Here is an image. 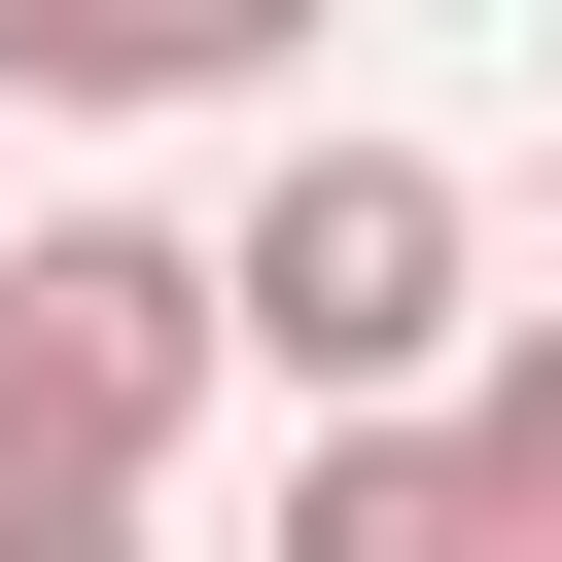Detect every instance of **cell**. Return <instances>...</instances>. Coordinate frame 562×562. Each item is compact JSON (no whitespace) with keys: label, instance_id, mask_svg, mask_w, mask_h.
<instances>
[{"label":"cell","instance_id":"6da1fadb","mask_svg":"<svg viewBox=\"0 0 562 562\" xmlns=\"http://www.w3.org/2000/svg\"><path fill=\"white\" fill-rule=\"evenodd\" d=\"M211 351H246L281 422H422V386L492 351V176H422V140H281V176L211 211Z\"/></svg>","mask_w":562,"mask_h":562},{"label":"cell","instance_id":"7a4b0ae2","mask_svg":"<svg viewBox=\"0 0 562 562\" xmlns=\"http://www.w3.org/2000/svg\"><path fill=\"white\" fill-rule=\"evenodd\" d=\"M211 386V211H0V492H176Z\"/></svg>","mask_w":562,"mask_h":562},{"label":"cell","instance_id":"3957f363","mask_svg":"<svg viewBox=\"0 0 562 562\" xmlns=\"http://www.w3.org/2000/svg\"><path fill=\"white\" fill-rule=\"evenodd\" d=\"M316 70V0H0V105H70V140H176V105H281Z\"/></svg>","mask_w":562,"mask_h":562},{"label":"cell","instance_id":"277c9868","mask_svg":"<svg viewBox=\"0 0 562 562\" xmlns=\"http://www.w3.org/2000/svg\"><path fill=\"white\" fill-rule=\"evenodd\" d=\"M281 562H492L457 422H281Z\"/></svg>","mask_w":562,"mask_h":562},{"label":"cell","instance_id":"5b68a950","mask_svg":"<svg viewBox=\"0 0 562 562\" xmlns=\"http://www.w3.org/2000/svg\"><path fill=\"white\" fill-rule=\"evenodd\" d=\"M422 422H457V492H492V562H562V316H527V281H492V351H457Z\"/></svg>","mask_w":562,"mask_h":562},{"label":"cell","instance_id":"8992f818","mask_svg":"<svg viewBox=\"0 0 562 562\" xmlns=\"http://www.w3.org/2000/svg\"><path fill=\"white\" fill-rule=\"evenodd\" d=\"M0 562H140V492H0Z\"/></svg>","mask_w":562,"mask_h":562},{"label":"cell","instance_id":"52a82bcc","mask_svg":"<svg viewBox=\"0 0 562 562\" xmlns=\"http://www.w3.org/2000/svg\"><path fill=\"white\" fill-rule=\"evenodd\" d=\"M527 316H562V281H527Z\"/></svg>","mask_w":562,"mask_h":562}]
</instances>
